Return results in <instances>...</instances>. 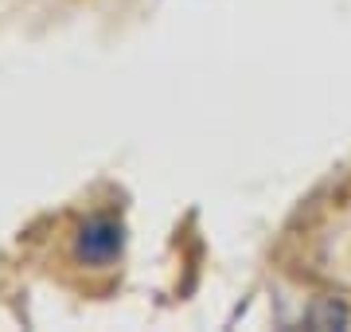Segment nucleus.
I'll use <instances>...</instances> for the list:
<instances>
[{"instance_id":"1","label":"nucleus","mask_w":351,"mask_h":332,"mask_svg":"<svg viewBox=\"0 0 351 332\" xmlns=\"http://www.w3.org/2000/svg\"><path fill=\"white\" fill-rule=\"evenodd\" d=\"M121 254V227L113 219H90L78 230V258L90 266H110Z\"/></svg>"}]
</instances>
